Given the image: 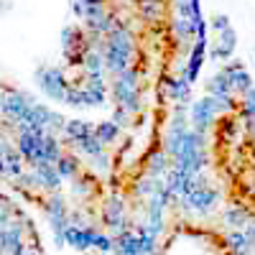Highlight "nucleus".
I'll return each instance as SVG.
<instances>
[{
    "instance_id": "nucleus-1",
    "label": "nucleus",
    "mask_w": 255,
    "mask_h": 255,
    "mask_svg": "<svg viewBox=\"0 0 255 255\" xmlns=\"http://www.w3.org/2000/svg\"><path fill=\"white\" fill-rule=\"evenodd\" d=\"M95 135L108 145V143H113L118 135H120V125L115 123V120H108V123H100L97 128H95Z\"/></svg>"
},
{
    "instance_id": "nucleus-2",
    "label": "nucleus",
    "mask_w": 255,
    "mask_h": 255,
    "mask_svg": "<svg viewBox=\"0 0 255 255\" xmlns=\"http://www.w3.org/2000/svg\"><path fill=\"white\" fill-rule=\"evenodd\" d=\"M140 13L148 20H158L166 13V5H163V0H140Z\"/></svg>"
},
{
    "instance_id": "nucleus-3",
    "label": "nucleus",
    "mask_w": 255,
    "mask_h": 255,
    "mask_svg": "<svg viewBox=\"0 0 255 255\" xmlns=\"http://www.w3.org/2000/svg\"><path fill=\"white\" fill-rule=\"evenodd\" d=\"M56 171H59V176H61V179H74V176L79 174V166H77V161H74V158L61 156V158L56 161Z\"/></svg>"
},
{
    "instance_id": "nucleus-4",
    "label": "nucleus",
    "mask_w": 255,
    "mask_h": 255,
    "mask_svg": "<svg viewBox=\"0 0 255 255\" xmlns=\"http://www.w3.org/2000/svg\"><path fill=\"white\" fill-rule=\"evenodd\" d=\"M253 161H255V143H253Z\"/></svg>"
}]
</instances>
